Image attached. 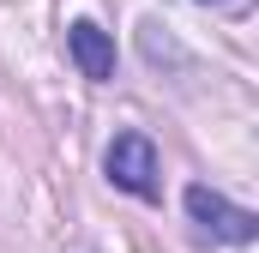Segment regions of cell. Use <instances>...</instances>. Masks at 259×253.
Returning a JSON list of instances; mask_svg holds the SVG:
<instances>
[{
	"instance_id": "1",
	"label": "cell",
	"mask_w": 259,
	"mask_h": 253,
	"mask_svg": "<svg viewBox=\"0 0 259 253\" xmlns=\"http://www.w3.org/2000/svg\"><path fill=\"white\" fill-rule=\"evenodd\" d=\"M109 181L121 193H139V199H157V151L145 133H121L109 145Z\"/></svg>"
},
{
	"instance_id": "3",
	"label": "cell",
	"mask_w": 259,
	"mask_h": 253,
	"mask_svg": "<svg viewBox=\"0 0 259 253\" xmlns=\"http://www.w3.org/2000/svg\"><path fill=\"white\" fill-rule=\"evenodd\" d=\"M66 49H72V61H78L84 78H115V43H109V30H103V24L78 18V24L66 30Z\"/></svg>"
},
{
	"instance_id": "2",
	"label": "cell",
	"mask_w": 259,
	"mask_h": 253,
	"mask_svg": "<svg viewBox=\"0 0 259 253\" xmlns=\"http://www.w3.org/2000/svg\"><path fill=\"white\" fill-rule=\"evenodd\" d=\"M187 211H193L199 229H211V235H223V241H253L259 235V217L241 211V205H229L217 187H187Z\"/></svg>"
}]
</instances>
